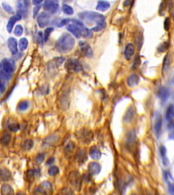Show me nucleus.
Wrapping results in <instances>:
<instances>
[{"instance_id":"4468645a","label":"nucleus","mask_w":174,"mask_h":195,"mask_svg":"<svg viewBox=\"0 0 174 195\" xmlns=\"http://www.w3.org/2000/svg\"><path fill=\"white\" fill-rule=\"evenodd\" d=\"M69 181L71 184L76 188L79 187V186H80L81 184V178L79 173L77 171H74V172L70 173Z\"/></svg>"},{"instance_id":"39448f33","label":"nucleus","mask_w":174,"mask_h":195,"mask_svg":"<svg viewBox=\"0 0 174 195\" xmlns=\"http://www.w3.org/2000/svg\"><path fill=\"white\" fill-rule=\"evenodd\" d=\"M65 68L69 72H78L82 70V67L77 59L75 58H69L65 62Z\"/></svg>"},{"instance_id":"2f4dec72","label":"nucleus","mask_w":174,"mask_h":195,"mask_svg":"<svg viewBox=\"0 0 174 195\" xmlns=\"http://www.w3.org/2000/svg\"><path fill=\"white\" fill-rule=\"evenodd\" d=\"M76 159H77V161L82 162V163L86 160V156L85 152H84V150H80L77 152L76 155Z\"/></svg>"},{"instance_id":"423d86ee","label":"nucleus","mask_w":174,"mask_h":195,"mask_svg":"<svg viewBox=\"0 0 174 195\" xmlns=\"http://www.w3.org/2000/svg\"><path fill=\"white\" fill-rule=\"evenodd\" d=\"M36 190L37 193L42 195H50L53 192V186L50 182L44 181L39 185Z\"/></svg>"},{"instance_id":"79ce46f5","label":"nucleus","mask_w":174,"mask_h":195,"mask_svg":"<svg viewBox=\"0 0 174 195\" xmlns=\"http://www.w3.org/2000/svg\"><path fill=\"white\" fill-rule=\"evenodd\" d=\"M169 139L174 140V124H171L169 126Z\"/></svg>"},{"instance_id":"de8ad7c7","label":"nucleus","mask_w":174,"mask_h":195,"mask_svg":"<svg viewBox=\"0 0 174 195\" xmlns=\"http://www.w3.org/2000/svg\"><path fill=\"white\" fill-rule=\"evenodd\" d=\"M37 40H38V42L39 44H42L44 42V35L42 33V32L39 31L37 34Z\"/></svg>"},{"instance_id":"ea45409f","label":"nucleus","mask_w":174,"mask_h":195,"mask_svg":"<svg viewBox=\"0 0 174 195\" xmlns=\"http://www.w3.org/2000/svg\"><path fill=\"white\" fill-rule=\"evenodd\" d=\"M169 48V43L168 42H164V43H162L161 45H160V46L158 48V51L159 52H164L165 51L167 48Z\"/></svg>"},{"instance_id":"4c0bfd02","label":"nucleus","mask_w":174,"mask_h":195,"mask_svg":"<svg viewBox=\"0 0 174 195\" xmlns=\"http://www.w3.org/2000/svg\"><path fill=\"white\" fill-rule=\"evenodd\" d=\"M56 140V138L55 136H50V137L47 138L46 139L44 140V144L46 146H50L52 144L55 143Z\"/></svg>"},{"instance_id":"ddd939ff","label":"nucleus","mask_w":174,"mask_h":195,"mask_svg":"<svg viewBox=\"0 0 174 195\" xmlns=\"http://www.w3.org/2000/svg\"><path fill=\"white\" fill-rule=\"evenodd\" d=\"M8 46L12 54L15 55L18 52V42L15 37H11L8 39Z\"/></svg>"},{"instance_id":"37998d69","label":"nucleus","mask_w":174,"mask_h":195,"mask_svg":"<svg viewBox=\"0 0 174 195\" xmlns=\"http://www.w3.org/2000/svg\"><path fill=\"white\" fill-rule=\"evenodd\" d=\"M140 63H141V60H140V56H137L135 58V59H134L133 63V69H136V68H137L139 66H140Z\"/></svg>"},{"instance_id":"49530a36","label":"nucleus","mask_w":174,"mask_h":195,"mask_svg":"<svg viewBox=\"0 0 174 195\" xmlns=\"http://www.w3.org/2000/svg\"><path fill=\"white\" fill-rule=\"evenodd\" d=\"M40 8H41V5H37L36 6V7H34V10H33V16H34V18L36 17L37 14H38V12Z\"/></svg>"},{"instance_id":"e433bc0d","label":"nucleus","mask_w":174,"mask_h":195,"mask_svg":"<svg viewBox=\"0 0 174 195\" xmlns=\"http://www.w3.org/2000/svg\"><path fill=\"white\" fill-rule=\"evenodd\" d=\"M37 174V170H29L27 171V176L28 180H33L34 176Z\"/></svg>"},{"instance_id":"b1692460","label":"nucleus","mask_w":174,"mask_h":195,"mask_svg":"<svg viewBox=\"0 0 174 195\" xmlns=\"http://www.w3.org/2000/svg\"><path fill=\"white\" fill-rule=\"evenodd\" d=\"M165 118L167 121H171L174 119V105L170 104L167 107V109L166 114H165Z\"/></svg>"},{"instance_id":"4d7b16f0","label":"nucleus","mask_w":174,"mask_h":195,"mask_svg":"<svg viewBox=\"0 0 174 195\" xmlns=\"http://www.w3.org/2000/svg\"><path fill=\"white\" fill-rule=\"evenodd\" d=\"M131 3H132V1H124V6H127L130 5V4H131Z\"/></svg>"},{"instance_id":"5701e85b","label":"nucleus","mask_w":174,"mask_h":195,"mask_svg":"<svg viewBox=\"0 0 174 195\" xmlns=\"http://www.w3.org/2000/svg\"><path fill=\"white\" fill-rule=\"evenodd\" d=\"M160 151V154H161V158H162V161L164 166H167L169 165V160L167 157V149L164 146H161L159 149Z\"/></svg>"},{"instance_id":"c756f323","label":"nucleus","mask_w":174,"mask_h":195,"mask_svg":"<svg viewBox=\"0 0 174 195\" xmlns=\"http://www.w3.org/2000/svg\"><path fill=\"white\" fill-rule=\"evenodd\" d=\"M34 147V141L32 140H26L23 144V149L26 151L30 150Z\"/></svg>"},{"instance_id":"6ab92c4d","label":"nucleus","mask_w":174,"mask_h":195,"mask_svg":"<svg viewBox=\"0 0 174 195\" xmlns=\"http://www.w3.org/2000/svg\"><path fill=\"white\" fill-rule=\"evenodd\" d=\"M89 154H90L91 158L95 159V160H98L102 157V153H101L100 150L95 146H93L89 150Z\"/></svg>"},{"instance_id":"864d4df0","label":"nucleus","mask_w":174,"mask_h":195,"mask_svg":"<svg viewBox=\"0 0 174 195\" xmlns=\"http://www.w3.org/2000/svg\"><path fill=\"white\" fill-rule=\"evenodd\" d=\"M54 161H55V158H54V157H50V158H49L48 161H47L46 165H51V164L54 163Z\"/></svg>"},{"instance_id":"8fccbe9b","label":"nucleus","mask_w":174,"mask_h":195,"mask_svg":"<svg viewBox=\"0 0 174 195\" xmlns=\"http://www.w3.org/2000/svg\"><path fill=\"white\" fill-rule=\"evenodd\" d=\"M69 22H70V19H68V18H66V19H63L60 22L59 25H58V27H63V26L67 25V23H69Z\"/></svg>"},{"instance_id":"09e8293b","label":"nucleus","mask_w":174,"mask_h":195,"mask_svg":"<svg viewBox=\"0 0 174 195\" xmlns=\"http://www.w3.org/2000/svg\"><path fill=\"white\" fill-rule=\"evenodd\" d=\"M62 195H73V192L69 189L65 188L62 190Z\"/></svg>"},{"instance_id":"7c9ffc66","label":"nucleus","mask_w":174,"mask_h":195,"mask_svg":"<svg viewBox=\"0 0 174 195\" xmlns=\"http://www.w3.org/2000/svg\"><path fill=\"white\" fill-rule=\"evenodd\" d=\"M8 130L12 132H16L20 130V125L19 124L16 122H13V123H9L8 125Z\"/></svg>"},{"instance_id":"9d476101","label":"nucleus","mask_w":174,"mask_h":195,"mask_svg":"<svg viewBox=\"0 0 174 195\" xmlns=\"http://www.w3.org/2000/svg\"><path fill=\"white\" fill-rule=\"evenodd\" d=\"M80 48L82 54L88 58H92L93 56V51L91 46L86 41H80L79 43Z\"/></svg>"},{"instance_id":"f8f14e48","label":"nucleus","mask_w":174,"mask_h":195,"mask_svg":"<svg viewBox=\"0 0 174 195\" xmlns=\"http://www.w3.org/2000/svg\"><path fill=\"white\" fill-rule=\"evenodd\" d=\"M169 95H170V91H169L168 88H164V87H162V88H160L158 96L163 104H164L168 100Z\"/></svg>"},{"instance_id":"3c124183","label":"nucleus","mask_w":174,"mask_h":195,"mask_svg":"<svg viewBox=\"0 0 174 195\" xmlns=\"http://www.w3.org/2000/svg\"><path fill=\"white\" fill-rule=\"evenodd\" d=\"M4 90H5V85H4L3 81L0 80V93L4 92Z\"/></svg>"},{"instance_id":"dca6fc26","label":"nucleus","mask_w":174,"mask_h":195,"mask_svg":"<svg viewBox=\"0 0 174 195\" xmlns=\"http://www.w3.org/2000/svg\"><path fill=\"white\" fill-rule=\"evenodd\" d=\"M134 53H135V46L133 43H128L124 49V58L127 60H129L133 57Z\"/></svg>"},{"instance_id":"cd10ccee","label":"nucleus","mask_w":174,"mask_h":195,"mask_svg":"<svg viewBox=\"0 0 174 195\" xmlns=\"http://www.w3.org/2000/svg\"><path fill=\"white\" fill-rule=\"evenodd\" d=\"M62 10L63 12H64L65 14L67 15H73L74 14V9L72 8V6H70L68 4H63L62 6Z\"/></svg>"},{"instance_id":"13d9d810","label":"nucleus","mask_w":174,"mask_h":195,"mask_svg":"<svg viewBox=\"0 0 174 195\" xmlns=\"http://www.w3.org/2000/svg\"><path fill=\"white\" fill-rule=\"evenodd\" d=\"M17 195H19V194H17Z\"/></svg>"},{"instance_id":"2eb2a0df","label":"nucleus","mask_w":174,"mask_h":195,"mask_svg":"<svg viewBox=\"0 0 174 195\" xmlns=\"http://www.w3.org/2000/svg\"><path fill=\"white\" fill-rule=\"evenodd\" d=\"M101 165L97 162H91L88 166V172L91 175H97L101 171Z\"/></svg>"},{"instance_id":"f257e3e1","label":"nucleus","mask_w":174,"mask_h":195,"mask_svg":"<svg viewBox=\"0 0 174 195\" xmlns=\"http://www.w3.org/2000/svg\"><path fill=\"white\" fill-rule=\"evenodd\" d=\"M80 19L88 25H95L91 30L98 32L106 27V22L104 16L102 14L93 11H84L78 14Z\"/></svg>"},{"instance_id":"72a5a7b5","label":"nucleus","mask_w":174,"mask_h":195,"mask_svg":"<svg viewBox=\"0 0 174 195\" xmlns=\"http://www.w3.org/2000/svg\"><path fill=\"white\" fill-rule=\"evenodd\" d=\"M23 33V27L22 25H17L15 28L14 30V34H15L16 37H20Z\"/></svg>"},{"instance_id":"412c9836","label":"nucleus","mask_w":174,"mask_h":195,"mask_svg":"<svg viewBox=\"0 0 174 195\" xmlns=\"http://www.w3.org/2000/svg\"><path fill=\"white\" fill-rule=\"evenodd\" d=\"M110 8V4L107 1H99L96 6L97 10L100 12H105Z\"/></svg>"},{"instance_id":"7ed1b4c3","label":"nucleus","mask_w":174,"mask_h":195,"mask_svg":"<svg viewBox=\"0 0 174 195\" xmlns=\"http://www.w3.org/2000/svg\"><path fill=\"white\" fill-rule=\"evenodd\" d=\"M75 46V39L72 35L67 33L61 35L56 41L55 49L61 54H67L72 51Z\"/></svg>"},{"instance_id":"f03ea898","label":"nucleus","mask_w":174,"mask_h":195,"mask_svg":"<svg viewBox=\"0 0 174 195\" xmlns=\"http://www.w3.org/2000/svg\"><path fill=\"white\" fill-rule=\"evenodd\" d=\"M71 21L73 23L67 25V29L76 38H80L81 37H83L86 39H88L93 37L91 29H88L80 21L76 19L70 20V22Z\"/></svg>"},{"instance_id":"20e7f679","label":"nucleus","mask_w":174,"mask_h":195,"mask_svg":"<svg viewBox=\"0 0 174 195\" xmlns=\"http://www.w3.org/2000/svg\"><path fill=\"white\" fill-rule=\"evenodd\" d=\"M15 69V63L12 59L4 58L0 62V72L5 79H10Z\"/></svg>"},{"instance_id":"a19ab883","label":"nucleus","mask_w":174,"mask_h":195,"mask_svg":"<svg viewBox=\"0 0 174 195\" xmlns=\"http://www.w3.org/2000/svg\"><path fill=\"white\" fill-rule=\"evenodd\" d=\"M74 149V144L72 142H69L66 146H65V152H68V153L72 152Z\"/></svg>"},{"instance_id":"0eeeda50","label":"nucleus","mask_w":174,"mask_h":195,"mask_svg":"<svg viewBox=\"0 0 174 195\" xmlns=\"http://www.w3.org/2000/svg\"><path fill=\"white\" fill-rule=\"evenodd\" d=\"M29 6V1H18L17 4H16L17 14L20 15L21 17H26L28 14Z\"/></svg>"},{"instance_id":"c03bdc74","label":"nucleus","mask_w":174,"mask_h":195,"mask_svg":"<svg viewBox=\"0 0 174 195\" xmlns=\"http://www.w3.org/2000/svg\"><path fill=\"white\" fill-rule=\"evenodd\" d=\"M44 159H45V155H44L43 153H39L37 155L36 160L37 163H41L44 161Z\"/></svg>"},{"instance_id":"bb28decb","label":"nucleus","mask_w":174,"mask_h":195,"mask_svg":"<svg viewBox=\"0 0 174 195\" xmlns=\"http://www.w3.org/2000/svg\"><path fill=\"white\" fill-rule=\"evenodd\" d=\"M11 140V135L10 133H6L1 136L0 138V143L4 146H7L9 144Z\"/></svg>"},{"instance_id":"1a4fd4ad","label":"nucleus","mask_w":174,"mask_h":195,"mask_svg":"<svg viewBox=\"0 0 174 195\" xmlns=\"http://www.w3.org/2000/svg\"><path fill=\"white\" fill-rule=\"evenodd\" d=\"M43 7L44 10L48 12L49 13L55 14L57 12V11L58 10L59 6H58V3L56 1L47 0V1H44Z\"/></svg>"},{"instance_id":"a211bd4d","label":"nucleus","mask_w":174,"mask_h":195,"mask_svg":"<svg viewBox=\"0 0 174 195\" xmlns=\"http://www.w3.org/2000/svg\"><path fill=\"white\" fill-rule=\"evenodd\" d=\"M139 82H140V77L135 73L131 74L127 78V80H126L127 85L129 87H131V88L137 86Z\"/></svg>"},{"instance_id":"6e6552de","label":"nucleus","mask_w":174,"mask_h":195,"mask_svg":"<svg viewBox=\"0 0 174 195\" xmlns=\"http://www.w3.org/2000/svg\"><path fill=\"white\" fill-rule=\"evenodd\" d=\"M50 20V16L46 12H42L37 16V22L40 28L46 27L49 24Z\"/></svg>"},{"instance_id":"5fc2aeb1","label":"nucleus","mask_w":174,"mask_h":195,"mask_svg":"<svg viewBox=\"0 0 174 195\" xmlns=\"http://www.w3.org/2000/svg\"><path fill=\"white\" fill-rule=\"evenodd\" d=\"M32 3H33V4H34V5H36V6L40 5V4L42 3V1H41V0H39V1H33Z\"/></svg>"},{"instance_id":"a878e982","label":"nucleus","mask_w":174,"mask_h":195,"mask_svg":"<svg viewBox=\"0 0 174 195\" xmlns=\"http://www.w3.org/2000/svg\"><path fill=\"white\" fill-rule=\"evenodd\" d=\"M29 107V102L27 100H22L17 105V110L19 111H25Z\"/></svg>"},{"instance_id":"aec40b11","label":"nucleus","mask_w":174,"mask_h":195,"mask_svg":"<svg viewBox=\"0 0 174 195\" xmlns=\"http://www.w3.org/2000/svg\"><path fill=\"white\" fill-rule=\"evenodd\" d=\"M10 171L6 168L0 169V180L2 181H8L11 179Z\"/></svg>"},{"instance_id":"f704fd0d","label":"nucleus","mask_w":174,"mask_h":195,"mask_svg":"<svg viewBox=\"0 0 174 195\" xmlns=\"http://www.w3.org/2000/svg\"><path fill=\"white\" fill-rule=\"evenodd\" d=\"M54 30V28L53 27H48L44 30V40L45 41H48V39L50 37V35L51 34V33L53 32Z\"/></svg>"},{"instance_id":"4be33fe9","label":"nucleus","mask_w":174,"mask_h":195,"mask_svg":"<svg viewBox=\"0 0 174 195\" xmlns=\"http://www.w3.org/2000/svg\"><path fill=\"white\" fill-rule=\"evenodd\" d=\"M134 115H135V109L133 107H131L128 109L125 115H124V121L126 123H129L133 120Z\"/></svg>"},{"instance_id":"c9c22d12","label":"nucleus","mask_w":174,"mask_h":195,"mask_svg":"<svg viewBox=\"0 0 174 195\" xmlns=\"http://www.w3.org/2000/svg\"><path fill=\"white\" fill-rule=\"evenodd\" d=\"M58 172H59V169H58V167L56 166L51 167L49 168V170L48 171V174L52 176H55L56 175H57Z\"/></svg>"},{"instance_id":"f3484780","label":"nucleus","mask_w":174,"mask_h":195,"mask_svg":"<svg viewBox=\"0 0 174 195\" xmlns=\"http://www.w3.org/2000/svg\"><path fill=\"white\" fill-rule=\"evenodd\" d=\"M21 18H22V17H21L20 15L16 14L15 16H12L10 18V19H9L8 24H7V26H6V29L8 33H11L12 31L13 27H14V26H15V23L17 22V21L20 20Z\"/></svg>"},{"instance_id":"6e6d98bb","label":"nucleus","mask_w":174,"mask_h":195,"mask_svg":"<svg viewBox=\"0 0 174 195\" xmlns=\"http://www.w3.org/2000/svg\"><path fill=\"white\" fill-rule=\"evenodd\" d=\"M84 180L85 181H86V182H87V180H88V182H89V181L91 180V178H90V177H89L88 175L85 174L84 175Z\"/></svg>"},{"instance_id":"9b49d317","label":"nucleus","mask_w":174,"mask_h":195,"mask_svg":"<svg viewBox=\"0 0 174 195\" xmlns=\"http://www.w3.org/2000/svg\"><path fill=\"white\" fill-rule=\"evenodd\" d=\"M154 129L155 133L159 137L162 129V116L159 112H155Z\"/></svg>"},{"instance_id":"393cba45","label":"nucleus","mask_w":174,"mask_h":195,"mask_svg":"<svg viewBox=\"0 0 174 195\" xmlns=\"http://www.w3.org/2000/svg\"><path fill=\"white\" fill-rule=\"evenodd\" d=\"M1 192L2 195H14V190L8 184H4L1 186Z\"/></svg>"},{"instance_id":"a18cd8bd","label":"nucleus","mask_w":174,"mask_h":195,"mask_svg":"<svg viewBox=\"0 0 174 195\" xmlns=\"http://www.w3.org/2000/svg\"><path fill=\"white\" fill-rule=\"evenodd\" d=\"M170 19L169 18H166L165 20H164V30H168L169 29V27H170Z\"/></svg>"},{"instance_id":"58836bf2","label":"nucleus","mask_w":174,"mask_h":195,"mask_svg":"<svg viewBox=\"0 0 174 195\" xmlns=\"http://www.w3.org/2000/svg\"><path fill=\"white\" fill-rule=\"evenodd\" d=\"M2 7H3L4 10H5L6 12H8L9 14H13L14 13V10L12 7L9 5L8 4L6 3V2H3L2 3Z\"/></svg>"},{"instance_id":"603ef678","label":"nucleus","mask_w":174,"mask_h":195,"mask_svg":"<svg viewBox=\"0 0 174 195\" xmlns=\"http://www.w3.org/2000/svg\"><path fill=\"white\" fill-rule=\"evenodd\" d=\"M169 191L171 194H174V184L169 185Z\"/></svg>"},{"instance_id":"473e14b6","label":"nucleus","mask_w":174,"mask_h":195,"mask_svg":"<svg viewBox=\"0 0 174 195\" xmlns=\"http://www.w3.org/2000/svg\"><path fill=\"white\" fill-rule=\"evenodd\" d=\"M170 58H169V55L167 54L164 57V59L163 63V71H166L168 69V68L169 67V65H170Z\"/></svg>"},{"instance_id":"c85d7f7f","label":"nucleus","mask_w":174,"mask_h":195,"mask_svg":"<svg viewBox=\"0 0 174 195\" xmlns=\"http://www.w3.org/2000/svg\"><path fill=\"white\" fill-rule=\"evenodd\" d=\"M28 43H29V41H28L27 39H26L25 37H23L21 38L19 40V49L21 51H24L27 49V46H28Z\"/></svg>"}]
</instances>
